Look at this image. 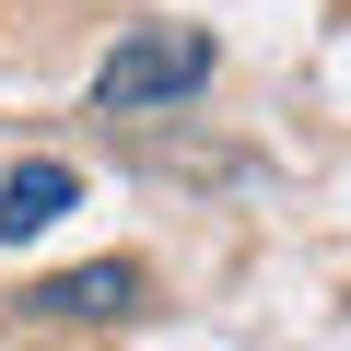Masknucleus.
Instances as JSON below:
<instances>
[{
    "instance_id": "f257e3e1",
    "label": "nucleus",
    "mask_w": 351,
    "mask_h": 351,
    "mask_svg": "<svg viewBox=\"0 0 351 351\" xmlns=\"http://www.w3.org/2000/svg\"><path fill=\"white\" fill-rule=\"evenodd\" d=\"M211 82V36L199 24H129L94 71V106L106 117H164V106H188Z\"/></svg>"
},
{
    "instance_id": "f03ea898",
    "label": "nucleus",
    "mask_w": 351,
    "mask_h": 351,
    "mask_svg": "<svg viewBox=\"0 0 351 351\" xmlns=\"http://www.w3.org/2000/svg\"><path fill=\"white\" fill-rule=\"evenodd\" d=\"M82 199V176L59 164V152H36V164H12V176H0V246H36L59 211Z\"/></svg>"
},
{
    "instance_id": "7ed1b4c3",
    "label": "nucleus",
    "mask_w": 351,
    "mask_h": 351,
    "mask_svg": "<svg viewBox=\"0 0 351 351\" xmlns=\"http://www.w3.org/2000/svg\"><path fill=\"white\" fill-rule=\"evenodd\" d=\"M129 293H141L129 258H82V269H59V281H24V316H59V328H71V316H117Z\"/></svg>"
}]
</instances>
